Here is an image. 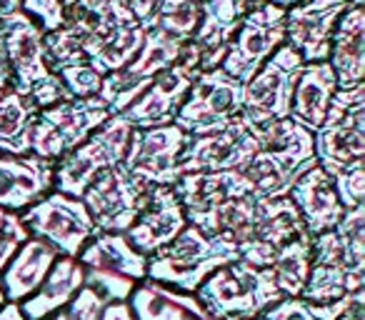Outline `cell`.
I'll return each instance as SVG.
<instances>
[{
  "label": "cell",
  "instance_id": "obj_30",
  "mask_svg": "<svg viewBox=\"0 0 365 320\" xmlns=\"http://www.w3.org/2000/svg\"><path fill=\"white\" fill-rule=\"evenodd\" d=\"M41 108L31 98L8 91L0 98V155H28Z\"/></svg>",
  "mask_w": 365,
  "mask_h": 320
},
{
  "label": "cell",
  "instance_id": "obj_32",
  "mask_svg": "<svg viewBox=\"0 0 365 320\" xmlns=\"http://www.w3.org/2000/svg\"><path fill=\"white\" fill-rule=\"evenodd\" d=\"M355 290H365V273L330 268V265H310L308 280L300 290L303 303H333Z\"/></svg>",
  "mask_w": 365,
  "mask_h": 320
},
{
  "label": "cell",
  "instance_id": "obj_48",
  "mask_svg": "<svg viewBox=\"0 0 365 320\" xmlns=\"http://www.w3.org/2000/svg\"><path fill=\"white\" fill-rule=\"evenodd\" d=\"M6 305V295H3V288H0V308Z\"/></svg>",
  "mask_w": 365,
  "mask_h": 320
},
{
  "label": "cell",
  "instance_id": "obj_49",
  "mask_svg": "<svg viewBox=\"0 0 365 320\" xmlns=\"http://www.w3.org/2000/svg\"><path fill=\"white\" fill-rule=\"evenodd\" d=\"M6 215H8V210H0V223H3V220H6Z\"/></svg>",
  "mask_w": 365,
  "mask_h": 320
},
{
  "label": "cell",
  "instance_id": "obj_28",
  "mask_svg": "<svg viewBox=\"0 0 365 320\" xmlns=\"http://www.w3.org/2000/svg\"><path fill=\"white\" fill-rule=\"evenodd\" d=\"M145 28L120 26L110 18L86 41V63L103 78L125 68L145 43Z\"/></svg>",
  "mask_w": 365,
  "mask_h": 320
},
{
  "label": "cell",
  "instance_id": "obj_27",
  "mask_svg": "<svg viewBox=\"0 0 365 320\" xmlns=\"http://www.w3.org/2000/svg\"><path fill=\"white\" fill-rule=\"evenodd\" d=\"M56 260L58 253L51 245L38 238H28L16 250L6 270L0 273V288L6 295V303H23V300L31 298L41 288L46 275L51 273Z\"/></svg>",
  "mask_w": 365,
  "mask_h": 320
},
{
  "label": "cell",
  "instance_id": "obj_40",
  "mask_svg": "<svg viewBox=\"0 0 365 320\" xmlns=\"http://www.w3.org/2000/svg\"><path fill=\"white\" fill-rule=\"evenodd\" d=\"M255 320H318V318L310 313L308 303H303L300 298H283L270 305V308H265Z\"/></svg>",
  "mask_w": 365,
  "mask_h": 320
},
{
  "label": "cell",
  "instance_id": "obj_35",
  "mask_svg": "<svg viewBox=\"0 0 365 320\" xmlns=\"http://www.w3.org/2000/svg\"><path fill=\"white\" fill-rule=\"evenodd\" d=\"M108 16L120 26L145 28L150 31L155 23L158 0H101Z\"/></svg>",
  "mask_w": 365,
  "mask_h": 320
},
{
  "label": "cell",
  "instance_id": "obj_14",
  "mask_svg": "<svg viewBox=\"0 0 365 320\" xmlns=\"http://www.w3.org/2000/svg\"><path fill=\"white\" fill-rule=\"evenodd\" d=\"M285 43V11L273 3L248 11L225 53L223 68L238 83H248L263 63Z\"/></svg>",
  "mask_w": 365,
  "mask_h": 320
},
{
  "label": "cell",
  "instance_id": "obj_45",
  "mask_svg": "<svg viewBox=\"0 0 365 320\" xmlns=\"http://www.w3.org/2000/svg\"><path fill=\"white\" fill-rule=\"evenodd\" d=\"M8 91H11V76H8V68L0 61V98L6 96Z\"/></svg>",
  "mask_w": 365,
  "mask_h": 320
},
{
  "label": "cell",
  "instance_id": "obj_18",
  "mask_svg": "<svg viewBox=\"0 0 365 320\" xmlns=\"http://www.w3.org/2000/svg\"><path fill=\"white\" fill-rule=\"evenodd\" d=\"M188 220H185V210H182L180 200L175 195L173 185H153L148 193V203L135 218V223L125 230V238L130 245L150 258L160 248L178 238L185 230Z\"/></svg>",
  "mask_w": 365,
  "mask_h": 320
},
{
  "label": "cell",
  "instance_id": "obj_22",
  "mask_svg": "<svg viewBox=\"0 0 365 320\" xmlns=\"http://www.w3.org/2000/svg\"><path fill=\"white\" fill-rule=\"evenodd\" d=\"M310 253H313V265L365 273V205L345 210L333 230L315 235Z\"/></svg>",
  "mask_w": 365,
  "mask_h": 320
},
{
  "label": "cell",
  "instance_id": "obj_20",
  "mask_svg": "<svg viewBox=\"0 0 365 320\" xmlns=\"http://www.w3.org/2000/svg\"><path fill=\"white\" fill-rule=\"evenodd\" d=\"M250 135L258 143V150L278 160L285 170L300 178L305 170H310L315 163L313 153V133L305 130L290 118H280V120H248L240 115Z\"/></svg>",
  "mask_w": 365,
  "mask_h": 320
},
{
  "label": "cell",
  "instance_id": "obj_29",
  "mask_svg": "<svg viewBox=\"0 0 365 320\" xmlns=\"http://www.w3.org/2000/svg\"><path fill=\"white\" fill-rule=\"evenodd\" d=\"M83 285H86V280H83V265L78 263V258H61L58 255L41 288L28 300L18 303V308L26 320H46L61 308H66L81 293Z\"/></svg>",
  "mask_w": 365,
  "mask_h": 320
},
{
  "label": "cell",
  "instance_id": "obj_44",
  "mask_svg": "<svg viewBox=\"0 0 365 320\" xmlns=\"http://www.w3.org/2000/svg\"><path fill=\"white\" fill-rule=\"evenodd\" d=\"M18 11H21V0H0V21Z\"/></svg>",
  "mask_w": 365,
  "mask_h": 320
},
{
  "label": "cell",
  "instance_id": "obj_10",
  "mask_svg": "<svg viewBox=\"0 0 365 320\" xmlns=\"http://www.w3.org/2000/svg\"><path fill=\"white\" fill-rule=\"evenodd\" d=\"M200 76V53L193 43H185L175 66L155 78L130 105L118 115L133 128V130H148V128L170 125L180 110L182 100L188 96L190 86Z\"/></svg>",
  "mask_w": 365,
  "mask_h": 320
},
{
  "label": "cell",
  "instance_id": "obj_51",
  "mask_svg": "<svg viewBox=\"0 0 365 320\" xmlns=\"http://www.w3.org/2000/svg\"><path fill=\"white\" fill-rule=\"evenodd\" d=\"M193 3H200V0H193Z\"/></svg>",
  "mask_w": 365,
  "mask_h": 320
},
{
  "label": "cell",
  "instance_id": "obj_26",
  "mask_svg": "<svg viewBox=\"0 0 365 320\" xmlns=\"http://www.w3.org/2000/svg\"><path fill=\"white\" fill-rule=\"evenodd\" d=\"M338 91V81L328 61L305 63L298 83H295L293 100H290V120L315 133L328 115L330 100Z\"/></svg>",
  "mask_w": 365,
  "mask_h": 320
},
{
  "label": "cell",
  "instance_id": "obj_12",
  "mask_svg": "<svg viewBox=\"0 0 365 320\" xmlns=\"http://www.w3.org/2000/svg\"><path fill=\"white\" fill-rule=\"evenodd\" d=\"M150 188L153 185L138 180L123 165H115L98 175L83 190L81 200L91 213L98 233H125L145 208Z\"/></svg>",
  "mask_w": 365,
  "mask_h": 320
},
{
  "label": "cell",
  "instance_id": "obj_11",
  "mask_svg": "<svg viewBox=\"0 0 365 320\" xmlns=\"http://www.w3.org/2000/svg\"><path fill=\"white\" fill-rule=\"evenodd\" d=\"M182 48H185V43L180 38L170 36V33L160 31V28H150L138 56L125 68L103 78L98 98L108 105L110 115H118V113L125 110L160 73L175 66Z\"/></svg>",
  "mask_w": 365,
  "mask_h": 320
},
{
  "label": "cell",
  "instance_id": "obj_50",
  "mask_svg": "<svg viewBox=\"0 0 365 320\" xmlns=\"http://www.w3.org/2000/svg\"><path fill=\"white\" fill-rule=\"evenodd\" d=\"M350 3H353V6H363L365 0H350Z\"/></svg>",
  "mask_w": 365,
  "mask_h": 320
},
{
  "label": "cell",
  "instance_id": "obj_47",
  "mask_svg": "<svg viewBox=\"0 0 365 320\" xmlns=\"http://www.w3.org/2000/svg\"><path fill=\"white\" fill-rule=\"evenodd\" d=\"M240 3H243L248 11H255V8H263L265 3H270V0H240Z\"/></svg>",
  "mask_w": 365,
  "mask_h": 320
},
{
  "label": "cell",
  "instance_id": "obj_3",
  "mask_svg": "<svg viewBox=\"0 0 365 320\" xmlns=\"http://www.w3.org/2000/svg\"><path fill=\"white\" fill-rule=\"evenodd\" d=\"M195 298L213 320H255L265 308L283 300L270 268L233 260L203 280Z\"/></svg>",
  "mask_w": 365,
  "mask_h": 320
},
{
  "label": "cell",
  "instance_id": "obj_17",
  "mask_svg": "<svg viewBox=\"0 0 365 320\" xmlns=\"http://www.w3.org/2000/svg\"><path fill=\"white\" fill-rule=\"evenodd\" d=\"M353 6L350 0H303L285 11V43L303 63H323L330 56V41L338 18Z\"/></svg>",
  "mask_w": 365,
  "mask_h": 320
},
{
  "label": "cell",
  "instance_id": "obj_7",
  "mask_svg": "<svg viewBox=\"0 0 365 320\" xmlns=\"http://www.w3.org/2000/svg\"><path fill=\"white\" fill-rule=\"evenodd\" d=\"M133 128L123 120L120 115H113L108 123H103L86 143L63 155L56 163V178H53V190L63 195L81 198L83 190L106 170L115 168L123 163L130 143Z\"/></svg>",
  "mask_w": 365,
  "mask_h": 320
},
{
  "label": "cell",
  "instance_id": "obj_43",
  "mask_svg": "<svg viewBox=\"0 0 365 320\" xmlns=\"http://www.w3.org/2000/svg\"><path fill=\"white\" fill-rule=\"evenodd\" d=\"M0 320H26V318H23L18 303H6L0 308Z\"/></svg>",
  "mask_w": 365,
  "mask_h": 320
},
{
  "label": "cell",
  "instance_id": "obj_9",
  "mask_svg": "<svg viewBox=\"0 0 365 320\" xmlns=\"http://www.w3.org/2000/svg\"><path fill=\"white\" fill-rule=\"evenodd\" d=\"M240 113H243V83L230 78L223 68H215L195 78L173 123L190 138H198L223 130Z\"/></svg>",
  "mask_w": 365,
  "mask_h": 320
},
{
  "label": "cell",
  "instance_id": "obj_37",
  "mask_svg": "<svg viewBox=\"0 0 365 320\" xmlns=\"http://www.w3.org/2000/svg\"><path fill=\"white\" fill-rule=\"evenodd\" d=\"M106 305H108L106 298H101V295L93 288H88V285H83L81 293H78L66 308H61L58 313H53L51 318H46V320H98L103 310H106Z\"/></svg>",
  "mask_w": 365,
  "mask_h": 320
},
{
  "label": "cell",
  "instance_id": "obj_39",
  "mask_svg": "<svg viewBox=\"0 0 365 320\" xmlns=\"http://www.w3.org/2000/svg\"><path fill=\"white\" fill-rule=\"evenodd\" d=\"M28 238H31V235H28L21 215L8 213L6 220L0 223V273L6 270V265L11 263V258L16 255V250L21 248Z\"/></svg>",
  "mask_w": 365,
  "mask_h": 320
},
{
  "label": "cell",
  "instance_id": "obj_42",
  "mask_svg": "<svg viewBox=\"0 0 365 320\" xmlns=\"http://www.w3.org/2000/svg\"><path fill=\"white\" fill-rule=\"evenodd\" d=\"M98 320H135L128 303H108Z\"/></svg>",
  "mask_w": 365,
  "mask_h": 320
},
{
  "label": "cell",
  "instance_id": "obj_31",
  "mask_svg": "<svg viewBox=\"0 0 365 320\" xmlns=\"http://www.w3.org/2000/svg\"><path fill=\"white\" fill-rule=\"evenodd\" d=\"M310 245H313V238L305 233L275 253L270 270H273L275 283H278L280 293L285 298H300V290H303L310 273V265H313Z\"/></svg>",
  "mask_w": 365,
  "mask_h": 320
},
{
  "label": "cell",
  "instance_id": "obj_2",
  "mask_svg": "<svg viewBox=\"0 0 365 320\" xmlns=\"http://www.w3.org/2000/svg\"><path fill=\"white\" fill-rule=\"evenodd\" d=\"M240 260V250L223 235H205L185 225L180 235L148 258V280L170 285L182 293H195L210 273Z\"/></svg>",
  "mask_w": 365,
  "mask_h": 320
},
{
  "label": "cell",
  "instance_id": "obj_8",
  "mask_svg": "<svg viewBox=\"0 0 365 320\" xmlns=\"http://www.w3.org/2000/svg\"><path fill=\"white\" fill-rule=\"evenodd\" d=\"M28 235L48 243L61 258H78L98 235L93 218L81 198L51 190L46 198L21 213Z\"/></svg>",
  "mask_w": 365,
  "mask_h": 320
},
{
  "label": "cell",
  "instance_id": "obj_15",
  "mask_svg": "<svg viewBox=\"0 0 365 320\" xmlns=\"http://www.w3.org/2000/svg\"><path fill=\"white\" fill-rule=\"evenodd\" d=\"M188 143L190 135L182 133L175 123L133 130L120 165L148 185H175L180 178L178 163Z\"/></svg>",
  "mask_w": 365,
  "mask_h": 320
},
{
  "label": "cell",
  "instance_id": "obj_1",
  "mask_svg": "<svg viewBox=\"0 0 365 320\" xmlns=\"http://www.w3.org/2000/svg\"><path fill=\"white\" fill-rule=\"evenodd\" d=\"M0 61L11 76V91L31 98L41 110L71 100L63 83L48 68L43 31L23 11L0 21Z\"/></svg>",
  "mask_w": 365,
  "mask_h": 320
},
{
  "label": "cell",
  "instance_id": "obj_36",
  "mask_svg": "<svg viewBox=\"0 0 365 320\" xmlns=\"http://www.w3.org/2000/svg\"><path fill=\"white\" fill-rule=\"evenodd\" d=\"M56 76L63 83V88H66L68 98H96L103 86V76L93 71L88 63L58 68Z\"/></svg>",
  "mask_w": 365,
  "mask_h": 320
},
{
  "label": "cell",
  "instance_id": "obj_34",
  "mask_svg": "<svg viewBox=\"0 0 365 320\" xmlns=\"http://www.w3.org/2000/svg\"><path fill=\"white\" fill-rule=\"evenodd\" d=\"M81 0H21V11L38 23L43 33L58 31L66 26L68 16Z\"/></svg>",
  "mask_w": 365,
  "mask_h": 320
},
{
  "label": "cell",
  "instance_id": "obj_5",
  "mask_svg": "<svg viewBox=\"0 0 365 320\" xmlns=\"http://www.w3.org/2000/svg\"><path fill=\"white\" fill-rule=\"evenodd\" d=\"M83 280L106 303H128L133 288L148 278V258L123 233H98L78 255Z\"/></svg>",
  "mask_w": 365,
  "mask_h": 320
},
{
  "label": "cell",
  "instance_id": "obj_24",
  "mask_svg": "<svg viewBox=\"0 0 365 320\" xmlns=\"http://www.w3.org/2000/svg\"><path fill=\"white\" fill-rule=\"evenodd\" d=\"M328 63L335 73L338 88H355L365 83V8L350 6L338 18L330 41Z\"/></svg>",
  "mask_w": 365,
  "mask_h": 320
},
{
  "label": "cell",
  "instance_id": "obj_41",
  "mask_svg": "<svg viewBox=\"0 0 365 320\" xmlns=\"http://www.w3.org/2000/svg\"><path fill=\"white\" fill-rule=\"evenodd\" d=\"M338 320H365V290L353 293V298L345 305L343 315H340Z\"/></svg>",
  "mask_w": 365,
  "mask_h": 320
},
{
  "label": "cell",
  "instance_id": "obj_38",
  "mask_svg": "<svg viewBox=\"0 0 365 320\" xmlns=\"http://www.w3.org/2000/svg\"><path fill=\"white\" fill-rule=\"evenodd\" d=\"M333 188L345 210L360 208L365 200V165H355V168L333 175Z\"/></svg>",
  "mask_w": 365,
  "mask_h": 320
},
{
  "label": "cell",
  "instance_id": "obj_33",
  "mask_svg": "<svg viewBox=\"0 0 365 320\" xmlns=\"http://www.w3.org/2000/svg\"><path fill=\"white\" fill-rule=\"evenodd\" d=\"M200 21V6L193 0H158L153 28L180 38L182 43L193 41V33Z\"/></svg>",
  "mask_w": 365,
  "mask_h": 320
},
{
  "label": "cell",
  "instance_id": "obj_21",
  "mask_svg": "<svg viewBox=\"0 0 365 320\" xmlns=\"http://www.w3.org/2000/svg\"><path fill=\"white\" fill-rule=\"evenodd\" d=\"M200 21L193 33V46L200 53V73L215 71L223 63L233 36L238 33L248 8L240 0H200Z\"/></svg>",
  "mask_w": 365,
  "mask_h": 320
},
{
  "label": "cell",
  "instance_id": "obj_6",
  "mask_svg": "<svg viewBox=\"0 0 365 320\" xmlns=\"http://www.w3.org/2000/svg\"><path fill=\"white\" fill-rule=\"evenodd\" d=\"M110 110L101 98H71L38 113L31 138V153L58 163L63 155L86 143L103 123L110 120Z\"/></svg>",
  "mask_w": 365,
  "mask_h": 320
},
{
  "label": "cell",
  "instance_id": "obj_19",
  "mask_svg": "<svg viewBox=\"0 0 365 320\" xmlns=\"http://www.w3.org/2000/svg\"><path fill=\"white\" fill-rule=\"evenodd\" d=\"M56 163L28 155H0V210L18 213L46 198L53 190Z\"/></svg>",
  "mask_w": 365,
  "mask_h": 320
},
{
  "label": "cell",
  "instance_id": "obj_23",
  "mask_svg": "<svg viewBox=\"0 0 365 320\" xmlns=\"http://www.w3.org/2000/svg\"><path fill=\"white\" fill-rule=\"evenodd\" d=\"M288 198L298 208L310 238L325 233V230H333L345 215V208L340 205L338 193L333 188V178L325 170H320L318 165L305 170L295 180Z\"/></svg>",
  "mask_w": 365,
  "mask_h": 320
},
{
  "label": "cell",
  "instance_id": "obj_4",
  "mask_svg": "<svg viewBox=\"0 0 365 320\" xmlns=\"http://www.w3.org/2000/svg\"><path fill=\"white\" fill-rule=\"evenodd\" d=\"M313 153L320 170L333 175L363 165L365 158V83L335 91L323 125L313 133Z\"/></svg>",
  "mask_w": 365,
  "mask_h": 320
},
{
  "label": "cell",
  "instance_id": "obj_46",
  "mask_svg": "<svg viewBox=\"0 0 365 320\" xmlns=\"http://www.w3.org/2000/svg\"><path fill=\"white\" fill-rule=\"evenodd\" d=\"M273 6H278V8H283V11H288V8H293V6H298V3H303V0H270Z\"/></svg>",
  "mask_w": 365,
  "mask_h": 320
},
{
  "label": "cell",
  "instance_id": "obj_25",
  "mask_svg": "<svg viewBox=\"0 0 365 320\" xmlns=\"http://www.w3.org/2000/svg\"><path fill=\"white\" fill-rule=\"evenodd\" d=\"M128 305L135 320H213L195 293H182L148 278L133 288Z\"/></svg>",
  "mask_w": 365,
  "mask_h": 320
},
{
  "label": "cell",
  "instance_id": "obj_13",
  "mask_svg": "<svg viewBox=\"0 0 365 320\" xmlns=\"http://www.w3.org/2000/svg\"><path fill=\"white\" fill-rule=\"evenodd\" d=\"M305 63L298 51L283 43L258 73L243 86V113L248 120H280L290 115L295 83Z\"/></svg>",
  "mask_w": 365,
  "mask_h": 320
},
{
  "label": "cell",
  "instance_id": "obj_16",
  "mask_svg": "<svg viewBox=\"0 0 365 320\" xmlns=\"http://www.w3.org/2000/svg\"><path fill=\"white\" fill-rule=\"evenodd\" d=\"M255 153H258V143L238 115L223 130L190 138V143L180 155L178 170H180V175L223 173V170H235L245 165Z\"/></svg>",
  "mask_w": 365,
  "mask_h": 320
}]
</instances>
